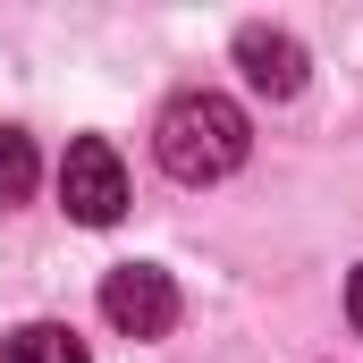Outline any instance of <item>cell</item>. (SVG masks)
<instances>
[{
	"mask_svg": "<svg viewBox=\"0 0 363 363\" xmlns=\"http://www.w3.org/2000/svg\"><path fill=\"white\" fill-rule=\"evenodd\" d=\"M101 321L118 338H169L178 330V279L161 262H118L101 279Z\"/></svg>",
	"mask_w": 363,
	"mask_h": 363,
	"instance_id": "2",
	"label": "cell"
},
{
	"mask_svg": "<svg viewBox=\"0 0 363 363\" xmlns=\"http://www.w3.org/2000/svg\"><path fill=\"white\" fill-rule=\"evenodd\" d=\"M152 152H161V169H169L178 186H220V178H237V169H245L254 127H245V110H237L228 93L194 85V93H178V101L161 110Z\"/></svg>",
	"mask_w": 363,
	"mask_h": 363,
	"instance_id": "1",
	"label": "cell"
},
{
	"mask_svg": "<svg viewBox=\"0 0 363 363\" xmlns=\"http://www.w3.org/2000/svg\"><path fill=\"white\" fill-rule=\"evenodd\" d=\"M237 68H245L254 93L287 101V93H304V43L279 34V26H245V34H237Z\"/></svg>",
	"mask_w": 363,
	"mask_h": 363,
	"instance_id": "4",
	"label": "cell"
},
{
	"mask_svg": "<svg viewBox=\"0 0 363 363\" xmlns=\"http://www.w3.org/2000/svg\"><path fill=\"white\" fill-rule=\"evenodd\" d=\"M43 178V161H34V135L26 127H0V203H26Z\"/></svg>",
	"mask_w": 363,
	"mask_h": 363,
	"instance_id": "6",
	"label": "cell"
},
{
	"mask_svg": "<svg viewBox=\"0 0 363 363\" xmlns=\"http://www.w3.org/2000/svg\"><path fill=\"white\" fill-rule=\"evenodd\" d=\"M60 203H68V220H85V228H118V211H127V169H118V152H110L101 135H77V144H68V161H60Z\"/></svg>",
	"mask_w": 363,
	"mask_h": 363,
	"instance_id": "3",
	"label": "cell"
},
{
	"mask_svg": "<svg viewBox=\"0 0 363 363\" xmlns=\"http://www.w3.org/2000/svg\"><path fill=\"white\" fill-rule=\"evenodd\" d=\"M0 363H93V355L68 321H26V330L0 338Z\"/></svg>",
	"mask_w": 363,
	"mask_h": 363,
	"instance_id": "5",
	"label": "cell"
},
{
	"mask_svg": "<svg viewBox=\"0 0 363 363\" xmlns=\"http://www.w3.org/2000/svg\"><path fill=\"white\" fill-rule=\"evenodd\" d=\"M347 321H355V330H363V271L347 279Z\"/></svg>",
	"mask_w": 363,
	"mask_h": 363,
	"instance_id": "7",
	"label": "cell"
}]
</instances>
